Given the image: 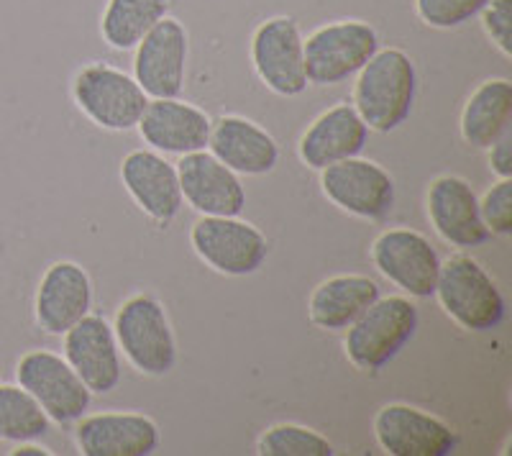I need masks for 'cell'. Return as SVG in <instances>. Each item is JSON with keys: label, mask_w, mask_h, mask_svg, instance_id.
I'll list each match as a JSON object with an SVG mask.
<instances>
[{"label": "cell", "mask_w": 512, "mask_h": 456, "mask_svg": "<svg viewBox=\"0 0 512 456\" xmlns=\"http://www.w3.org/2000/svg\"><path fill=\"white\" fill-rule=\"evenodd\" d=\"M489 0H415V16L431 29H459L482 13Z\"/></svg>", "instance_id": "83f0119b"}, {"label": "cell", "mask_w": 512, "mask_h": 456, "mask_svg": "<svg viewBox=\"0 0 512 456\" xmlns=\"http://www.w3.org/2000/svg\"><path fill=\"white\" fill-rule=\"evenodd\" d=\"M52 428L49 416L24 387L0 382V441L24 444L44 439Z\"/></svg>", "instance_id": "484cf974"}, {"label": "cell", "mask_w": 512, "mask_h": 456, "mask_svg": "<svg viewBox=\"0 0 512 456\" xmlns=\"http://www.w3.org/2000/svg\"><path fill=\"white\" fill-rule=\"evenodd\" d=\"M418 308L405 295H379L349 328L344 336L346 359L359 372H382L418 331Z\"/></svg>", "instance_id": "7a4b0ae2"}, {"label": "cell", "mask_w": 512, "mask_h": 456, "mask_svg": "<svg viewBox=\"0 0 512 456\" xmlns=\"http://www.w3.org/2000/svg\"><path fill=\"white\" fill-rule=\"evenodd\" d=\"M169 6L172 0H108L100 18V36L116 52H131L169 16Z\"/></svg>", "instance_id": "d4e9b609"}, {"label": "cell", "mask_w": 512, "mask_h": 456, "mask_svg": "<svg viewBox=\"0 0 512 456\" xmlns=\"http://www.w3.org/2000/svg\"><path fill=\"white\" fill-rule=\"evenodd\" d=\"M512 134L507 131L502 139H497L492 147L487 149L489 152V170L495 172L497 180H505V177H512Z\"/></svg>", "instance_id": "4dcf8cb0"}, {"label": "cell", "mask_w": 512, "mask_h": 456, "mask_svg": "<svg viewBox=\"0 0 512 456\" xmlns=\"http://www.w3.org/2000/svg\"><path fill=\"white\" fill-rule=\"evenodd\" d=\"M75 444L82 456H152L162 444V433L144 413L108 410L77 421Z\"/></svg>", "instance_id": "ac0fdd59"}, {"label": "cell", "mask_w": 512, "mask_h": 456, "mask_svg": "<svg viewBox=\"0 0 512 456\" xmlns=\"http://www.w3.org/2000/svg\"><path fill=\"white\" fill-rule=\"evenodd\" d=\"M93 308V280L77 262H54L41 275L34 316L44 334L64 336Z\"/></svg>", "instance_id": "ffe728a7"}, {"label": "cell", "mask_w": 512, "mask_h": 456, "mask_svg": "<svg viewBox=\"0 0 512 456\" xmlns=\"http://www.w3.org/2000/svg\"><path fill=\"white\" fill-rule=\"evenodd\" d=\"M121 357L144 377H167L177 364V339L162 300L136 293L118 308L113 321Z\"/></svg>", "instance_id": "277c9868"}, {"label": "cell", "mask_w": 512, "mask_h": 456, "mask_svg": "<svg viewBox=\"0 0 512 456\" xmlns=\"http://www.w3.org/2000/svg\"><path fill=\"white\" fill-rule=\"evenodd\" d=\"M62 357L93 395H108L121 385L123 362L113 326L105 318L88 316L64 334Z\"/></svg>", "instance_id": "5bb4252c"}, {"label": "cell", "mask_w": 512, "mask_h": 456, "mask_svg": "<svg viewBox=\"0 0 512 456\" xmlns=\"http://www.w3.org/2000/svg\"><path fill=\"white\" fill-rule=\"evenodd\" d=\"M182 200L200 216H241L246 188L241 177L218 162L208 149L190 152L175 164Z\"/></svg>", "instance_id": "2e32d148"}, {"label": "cell", "mask_w": 512, "mask_h": 456, "mask_svg": "<svg viewBox=\"0 0 512 456\" xmlns=\"http://www.w3.org/2000/svg\"><path fill=\"white\" fill-rule=\"evenodd\" d=\"M382 295L367 275H336L320 282L308 300V316L323 331H346Z\"/></svg>", "instance_id": "603a6c76"}, {"label": "cell", "mask_w": 512, "mask_h": 456, "mask_svg": "<svg viewBox=\"0 0 512 456\" xmlns=\"http://www.w3.org/2000/svg\"><path fill=\"white\" fill-rule=\"evenodd\" d=\"M259 456H333L331 441L323 433L300 423H277L256 441Z\"/></svg>", "instance_id": "4316f807"}, {"label": "cell", "mask_w": 512, "mask_h": 456, "mask_svg": "<svg viewBox=\"0 0 512 456\" xmlns=\"http://www.w3.org/2000/svg\"><path fill=\"white\" fill-rule=\"evenodd\" d=\"M418 93V70L408 52L377 49L361 67L354 82V108L369 131L390 134L400 129L413 113Z\"/></svg>", "instance_id": "6da1fadb"}, {"label": "cell", "mask_w": 512, "mask_h": 456, "mask_svg": "<svg viewBox=\"0 0 512 456\" xmlns=\"http://www.w3.org/2000/svg\"><path fill=\"white\" fill-rule=\"evenodd\" d=\"M72 100L98 129L131 131L136 129L149 95L141 90L134 75L105 62H93L72 80Z\"/></svg>", "instance_id": "8992f818"}, {"label": "cell", "mask_w": 512, "mask_h": 456, "mask_svg": "<svg viewBox=\"0 0 512 456\" xmlns=\"http://www.w3.org/2000/svg\"><path fill=\"white\" fill-rule=\"evenodd\" d=\"M443 313L469 334H489L505 321L507 303L500 285L477 259L456 254L441 262L436 293Z\"/></svg>", "instance_id": "3957f363"}, {"label": "cell", "mask_w": 512, "mask_h": 456, "mask_svg": "<svg viewBox=\"0 0 512 456\" xmlns=\"http://www.w3.org/2000/svg\"><path fill=\"white\" fill-rule=\"evenodd\" d=\"M379 34L372 24L349 18L323 24L303 39L305 72L310 85L331 88L359 75V70L377 54Z\"/></svg>", "instance_id": "5b68a950"}, {"label": "cell", "mask_w": 512, "mask_h": 456, "mask_svg": "<svg viewBox=\"0 0 512 456\" xmlns=\"http://www.w3.org/2000/svg\"><path fill=\"white\" fill-rule=\"evenodd\" d=\"M487 39L500 49L502 57H512V0H489L479 13Z\"/></svg>", "instance_id": "f546056e"}, {"label": "cell", "mask_w": 512, "mask_h": 456, "mask_svg": "<svg viewBox=\"0 0 512 456\" xmlns=\"http://www.w3.org/2000/svg\"><path fill=\"white\" fill-rule=\"evenodd\" d=\"M372 262L384 280L400 287L410 298H433L441 257L433 244L413 228H390L372 244Z\"/></svg>", "instance_id": "8fae6325"}, {"label": "cell", "mask_w": 512, "mask_h": 456, "mask_svg": "<svg viewBox=\"0 0 512 456\" xmlns=\"http://www.w3.org/2000/svg\"><path fill=\"white\" fill-rule=\"evenodd\" d=\"M11 456H52V451L47 446L36 444V441H24V444H16Z\"/></svg>", "instance_id": "1f68e13d"}, {"label": "cell", "mask_w": 512, "mask_h": 456, "mask_svg": "<svg viewBox=\"0 0 512 456\" xmlns=\"http://www.w3.org/2000/svg\"><path fill=\"white\" fill-rule=\"evenodd\" d=\"M512 85L505 77L484 80L461 111V139L474 149H489L510 131Z\"/></svg>", "instance_id": "cb8c5ba5"}, {"label": "cell", "mask_w": 512, "mask_h": 456, "mask_svg": "<svg viewBox=\"0 0 512 456\" xmlns=\"http://www.w3.org/2000/svg\"><path fill=\"white\" fill-rule=\"evenodd\" d=\"M479 211H482L484 226L489 234L507 239L512 234V180H497L487 193L479 198Z\"/></svg>", "instance_id": "f1b7e54d"}, {"label": "cell", "mask_w": 512, "mask_h": 456, "mask_svg": "<svg viewBox=\"0 0 512 456\" xmlns=\"http://www.w3.org/2000/svg\"><path fill=\"white\" fill-rule=\"evenodd\" d=\"M428 218L436 234L456 249H477L484 246L492 234L484 226L479 211V195L472 182L459 175H441L428 188Z\"/></svg>", "instance_id": "9a60e30c"}, {"label": "cell", "mask_w": 512, "mask_h": 456, "mask_svg": "<svg viewBox=\"0 0 512 456\" xmlns=\"http://www.w3.org/2000/svg\"><path fill=\"white\" fill-rule=\"evenodd\" d=\"M136 129L154 152L185 157L190 152L208 149L213 121L198 106L180 98H154L146 103Z\"/></svg>", "instance_id": "d6986e66"}, {"label": "cell", "mask_w": 512, "mask_h": 456, "mask_svg": "<svg viewBox=\"0 0 512 456\" xmlns=\"http://www.w3.org/2000/svg\"><path fill=\"white\" fill-rule=\"evenodd\" d=\"M208 152L236 175L262 177L280 164V147L259 123L244 116H223L213 123Z\"/></svg>", "instance_id": "44dd1931"}, {"label": "cell", "mask_w": 512, "mask_h": 456, "mask_svg": "<svg viewBox=\"0 0 512 456\" xmlns=\"http://www.w3.org/2000/svg\"><path fill=\"white\" fill-rule=\"evenodd\" d=\"M251 65L256 77L280 98H297L308 90L303 31L290 16H272L251 34Z\"/></svg>", "instance_id": "9c48e42d"}, {"label": "cell", "mask_w": 512, "mask_h": 456, "mask_svg": "<svg viewBox=\"0 0 512 456\" xmlns=\"http://www.w3.org/2000/svg\"><path fill=\"white\" fill-rule=\"evenodd\" d=\"M320 190L336 208L364 221H384L395 208V180L372 159L349 157L320 170Z\"/></svg>", "instance_id": "30bf717a"}, {"label": "cell", "mask_w": 512, "mask_h": 456, "mask_svg": "<svg viewBox=\"0 0 512 456\" xmlns=\"http://www.w3.org/2000/svg\"><path fill=\"white\" fill-rule=\"evenodd\" d=\"M374 436L390 456H448L459 444L446 421L408 403L384 405L374 416Z\"/></svg>", "instance_id": "4fadbf2b"}, {"label": "cell", "mask_w": 512, "mask_h": 456, "mask_svg": "<svg viewBox=\"0 0 512 456\" xmlns=\"http://www.w3.org/2000/svg\"><path fill=\"white\" fill-rule=\"evenodd\" d=\"M369 126L361 121L354 106L341 103V106L328 108L320 113L308 131L297 144V154L308 164L310 170H326L328 164L344 162L349 157H359L369 144Z\"/></svg>", "instance_id": "7402d4cb"}, {"label": "cell", "mask_w": 512, "mask_h": 456, "mask_svg": "<svg viewBox=\"0 0 512 456\" xmlns=\"http://www.w3.org/2000/svg\"><path fill=\"white\" fill-rule=\"evenodd\" d=\"M190 244L210 269L226 277L254 275L269 257L267 236L239 216H200Z\"/></svg>", "instance_id": "ba28073f"}, {"label": "cell", "mask_w": 512, "mask_h": 456, "mask_svg": "<svg viewBox=\"0 0 512 456\" xmlns=\"http://www.w3.org/2000/svg\"><path fill=\"white\" fill-rule=\"evenodd\" d=\"M121 182L139 211L159 226H169L180 216L182 188L177 167L154 149H134L121 162Z\"/></svg>", "instance_id": "e0dca14e"}, {"label": "cell", "mask_w": 512, "mask_h": 456, "mask_svg": "<svg viewBox=\"0 0 512 456\" xmlns=\"http://www.w3.org/2000/svg\"><path fill=\"white\" fill-rule=\"evenodd\" d=\"M190 36L182 21L164 16L144 39L136 44L134 80L154 98H180L185 90Z\"/></svg>", "instance_id": "7c38bea8"}, {"label": "cell", "mask_w": 512, "mask_h": 456, "mask_svg": "<svg viewBox=\"0 0 512 456\" xmlns=\"http://www.w3.org/2000/svg\"><path fill=\"white\" fill-rule=\"evenodd\" d=\"M16 382L41 405L49 421L77 423L90 408L93 392L77 377L62 354L47 349L26 351L16 364Z\"/></svg>", "instance_id": "52a82bcc"}]
</instances>
